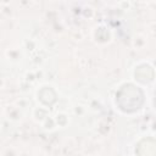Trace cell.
Returning <instances> with one entry per match:
<instances>
[{"label": "cell", "instance_id": "obj_1", "mask_svg": "<svg viewBox=\"0 0 156 156\" xmlns=\"http://www.w3.org/2000/svg\"><path fill=\"white\" fill-rule=\"evenodd\" d=\"M117 104L123 111H135L143 104V93L134 85L126 84L117 93Z\"/></svg>", "mask_w": 156, "mask_h": 156}, {"label": "cell", "instance_id": "obj_2", "mask_svg": "<svg viewBox=\"0 0 156 156\" xmlns=\"http://www.w3.org/2000/svg\"><path fill=\"white\" fill-rule=\"evenodd\" d=\"M136 152L139 156H156V140L145 139L140 141Z\"/></svg>", "mask_w": 156, "mask_h": 156}]
</instances>
